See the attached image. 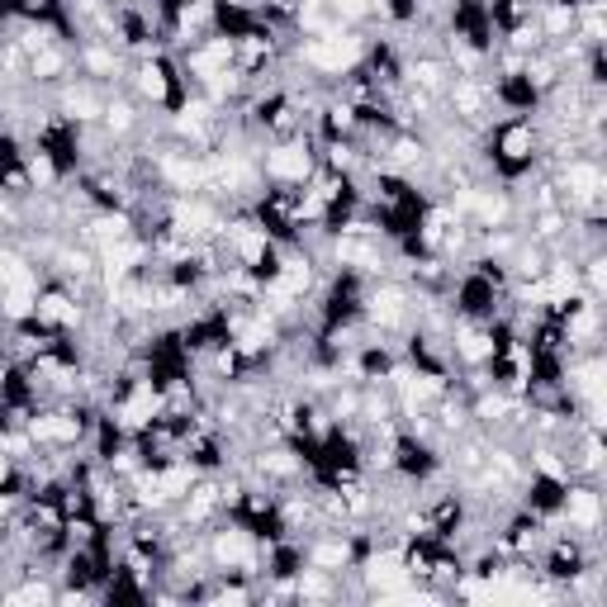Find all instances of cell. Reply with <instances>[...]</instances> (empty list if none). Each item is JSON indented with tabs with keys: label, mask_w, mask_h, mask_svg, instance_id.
Wrapping results in <instances>:
<instances>
[{
	"label": "cell",
	"mask_w": 607,
	"mask_h": 607,
	"mask_svg": "<svg viewBox=\"0 0 607 607\" xmlns=\"http://www.w3.org/2000/svg\"><path fill=\"white\" fill-rule=\"evenodd\" d=\"M214 560L223 564V570H252L257 555H252V541H247V532L238 527H228L214 536Z\"/></svg>",
	"instance_id": "obj_3"
},
{
	"label": "cell",
	"mask_w": 607,
	"mask_h": 607,
	"mask_svg": "<svg viewBox=\"0 0 607 607\" xmlns=\"http://www.w3.org/2000/svg\"><path fill=\"white\" fill-rule=\"evenodd\" d=\"M370 318L375 323H399L404 318V289H380V295H370Z\"/></svg>",
	"instance_id": "obj_13"
},
{
	"label": "cell",
	"mask_w": 607,
	"mask_h": 607,
	"mask_svg": "<svg viewBox=\"0 0 607 607\" xmlns=\"http://www.w3.org/2000/svg\"><path fill=\"white\" fill-rule=\"evenodd\" d=\"M29 436L34 442H53V446H72L81 436V423L67 413H48V417H34L29 423Z\"/></svg>",
	"instance_id": "obj_4"
},
{
	"label": "cell",
	"mask_w": 607,
	"mask_h": 607,
	"mask_svg": "<svg viewBox=\"0 0 607 607\" xmlns=\"http://www.w3.org/2000/svg\"><path fill=\"white\" fill-rule=\"evenodd\" d=\"M157 413H162V394H157L152 385H138V389L129 394V404L119 408V423H123V427H148Z\"/></svg>",
	"instance_id": "obj_5"
},
{
	"label": "cell",
	"mask_w": 607,
	"mask_h": 607,
	"mask_svg": "<svg viewBox=\"0 0 607 607\" xmlns=\"http://www.w3.org/2000/svg\"><path fill=\"white\" fill-rule=\"evenodd\" d=\"M261 470H276V475H295L299 465L289 460V451H270V455H261Z\"/></svg>",
	"instance_id": "obj_22"
},
{
	"label": "cell",
	"mask_w": 607,
	"mask_h": 607,
	"mask_svg": "<svg viewBox=\"0 0 607 607\" xmlns=\"http://www.w3.org/2000/svg\"><path fill=\"white\" fill-rule=\"evenodd\" d=\"M10 475V455H5V446H0V479Z\"/></svg>",
	"instance_id": "obj_27"
},
{
	"label": "cell",
	"mask_w": 607,
	"mask_h": 607,
	"mask_svg": "<svg viewBox=\"0 0 607 607\" xmlns=\"http://www.w3.org/2000/svg\"><path fill=\"white\" fill-rule=\"evenodd\" d=\"M442 76H446L442 62H413V81H417V86H442Z\"/></svg>",
	"instance_id": "obj_21"
},
{
	"label": "cell",
	"mask_w": 607,
	"mask_h": 607,
	"mask_svg": "<svg viewBox=\"0 0 607 607\" xmlns=\"http://www.w3.org/2000/svg\"><path fill=\"white\" fill-rule=\"evenodd\" d=\"M29 181H34V185H53V181H57V166L48 162V152H34V157H29Z\"/></svg>",
	"instance_id": "obj_20"
},
{
	"label": "cell",
	"mask_w": 607,
	"mask_h": 607,
	"mask_svg": "<svg viewBox=\"0 0 607 607\" xmlns=\"http://www.w3.org/2000/svg\"><path fill=\"white\" fill-rule=\"evenodd\" d=\"M104 119H110V129H129V123H133V110H129V104H110V110H104Z\"/></svg>",
	"instance_id": "obj_25"
},
{
	"label": "cell",
	"mask_w": 607,
	"mask_h": 607,
	"mask_svg": "<svg viewBox=\"0 0 607 607\" xmlns=\"http://www.w3.org/2000/svg\"><path fill=\"white\" fill-rule=\"evenodd\" d=\"M228 238H233V252L247 261V266H257V261H266V228H257V223H233L228 228Z\"/></svg>",
	"instance_id": "obj_7"
},
{
	"label": "cell",
	"mask_w": 607,
	"mask_h": 607,
	"mask_svg": "<svg viewBox=\"0 0 607 607\" xmlns=\"http://www.w3.org/2000/svg\"><path fill=\"white\" fill-rule=\"evenodd\" d=\"M564 513H570V522H579V527H598V494L593 489H570V498H564Z\"/></svg>",
	"instance_id": "obj_11"
},
{
	"label": "cell",
	"mask_w": 607,
	"mask_h": 607,
	"mask_svg": "<svg viewBox=\"0 0 607 607\" xmlns=\"http://www.w3.org/2000/svg\"><path fill=\"white\" fill-rule=\"evenodd\" d=\"M304 62L308 67H318V72H347L361 62V38H351V34H323V38H313V44L304 48Z\"/></svg>",
	"instance_id": "obj_1"
},
{
	"label": "cell",
	"mask_w": 607,
	"mask_h": 607,
	"mask_svg": "<svg viewBox=\"0 0 607 607\" xmlns=\"http://www.w3.org/2000/svg\"><path fill=\"white\" fill-rule=\"evenodd\" d=\"M191 485H195V470H191V465H171V470L157 475L162 498H185V494H191Z\"/></svg>",
	"instance_id": "obj_14"
},
{
	"label": "cell",
	"mask_w": 607,
	"mask_h": 607,
	"mask_svg": "<svg viewBox=\"0 0 607 607\" xmlns=\"http://www.w3.org/2000/svg\"><path fill=\"white\" fill-rule=\"evenodd\" d=\"M138 91L148 100H166V72L157 67V62H148V67L138 72Z\"/></svg>",
	"instance_id": "obj_17"
},
{
	"label": "cell",
	"mask_w": 607,
	"mask_h": 607,
	"mask_svg": "<svg viewBox=\"0 0 607 607\" xmlns=\"http://www.w3.org/2000/svg\"><path fill=\"white\" fill-rule=\"evenodd\" d=\"M451 100H455V110L465 114V119H475L479 110H485V95H479V91L470 86V81H460V86L451 91Z\"/></svg>",
	"instance_id": "obj_18"
},
{
	"label": "cell",
	"mask_w": 607,
	"mask_h": 607,
	"mask_svg": "<svg viewBox=\"0 0 607 607\" xmlns=\"http://www.w3.org/2000/svg\"><path fill=\"white\" fill-rule=\"evenodd\" d=\"M574 24V15H570V5H551L546 10V29L551 34H564V29H570Z\"/></svg>",
	"instance_id": "obj_23"
},
{
	"label": "cell",
	"mask_w": 607,
	"mask_h": 607,
	"mask_svg": "<svg viewBox=\"0 0 607 607\" xmlns=\"http://www.w3.org/2000/svg\"><path fill=\"white\" fill-rule=\"evenodd\" d=\"M313 171V157L304 142H285V148L276 152H266V176H276V181H289V185H304Z\"/></svg>",
	"instance_id": "obj_2"
},
{
	"label": "cell",
	"mask_w": 607,
	"mask_h": 607,
	"mask_svg": "<svg viewBox=\"0 0 607 607\" xmlns=\"http://www.w3.org/2000/svg\"><path fill=\"white\" fill-rule=\"evenodd\" d=\"M86 62H91L95 72H114V57H110V53H100V48H95V53H91Z\"/></svg>",
	"instance_id": "obj_26"
},
{
	"label": "cell",
	"mask_w": 607,
	"mask_h": 607,
	"mask_svg": "<svg viewBox=\"0 0 607 607\" xmlns=\"http://www.w3.org/2000/svg\"><path fill=\"white\" fill-rule=\"evenodd\" d=\"M57 72H62V57L57 53H48V48L34 53V76H57Z\"/></svg>",
	"instance_id": "obj_24"
},
{
	"label": "cell",
	"mask_w": 607,
	"mask_h": 607,
	"mask_svg": "<svg viewBox=\"0 0 607 607\" xmlns=\"http://www.w3.org/2000/svg\"><path fill=\"white\" fill-rule=\"evenodd\" d=\"M564 185H570V195L574 200H598V191H602V171L593 162H574L570 171H564Z\"/></svg>",
	"instance_id": "obj_9"
},
{
	"label": "cell",
	"mask_w": 607,
	"mask_h": 607,
	"mask_svg": "<svg viewBox=\"0 0 607 607\" xmlns=\"http://www.w3.org/2000/svg\"><path fill=\"white\" fill-rule=\"evenodd\" d=\"M233 67V38H214L209 48H200L195 57H191V72L200 76V81H214L219 72H228Z\"/></svg>",
	"instance_id": "obj_6"
},
{
	"label": "cell",
	"mask_w": 607,
	"mask_h": 607,
	"mask_svg": "<svg viewBox=\"0 0 607 607\" xmlns=\"http://www.w3.org/2000/svg\"><path fill=\"white\" fill-rule=\"evenodd\" d=\"M366 579H370L380 593H389V589H399V583L408 579V564L394 555V551H385V555H375V560L366 564Z\"/></svg>",
	"instance_id": "obj_8"
},
{
	"label": "cell",
	"mask_w": 607,
	"mask_h": 607,
	"mask_svg": "<svg viewBox=\"0 0 607 607\" xmlns=\"http://www.w3.org/2000/svg\"><path fill=\"white\" fill-rule=\"evenodd\" d=\"M67 110H72V119H95L100 114V100L91 91H72L67 95Z\"/></svg>",
	"instance_id": "obj_19"
},
{
	"label": "cell",
	"mask_w": 607,
	"mask_h": 607,
	"mask_svg": "<svg viewBox=\"0 0 607 607\" xmlns=\"http://www.w3.org/2000/svg\"><path fill=\"white\" fill-rule=\"evenodd\" d=\"M318 570H342V564L351 560V546L347 541H323V546H313V555H308Z\"/></svg>",
	"instance_id": "obj_15"
},
{
	"label": "cell",
	"mask_w": 607,
	"mask_h": 607,
	"mask_svg": "<svg viewBox=\"0 0 607 607\" xmlns=\"http://www.w3.org/2000/svg\"><path fill=\"white\" fill-rule=\"evenodd\" d=\"M34 318H38V323H76L81 308H76L67 295H57V289H53V295L34 299Z\"/></svg>",
	"instance_id": "obj_10"
},
{
	"label": "cell",
	"mask_w": 607,
	"mask_h": 607,
	"mask_svg": "<svg viewBox=\"0 0 607 607\" xmlns=\"http://www.w3.org/2000/svg\"><path fill=\"white\" fill-rule=\"evenodd\" d=\"M460 356H465V361H489V356H494V338H489V332H460Z\"/></svg>",
	"instance_id": "obj_16"
},
{
	"label": "cell",
	"mask_w": 607,
	"mask_h": 607,
	"mask_svg": "<svg viewBox=\"0 0 607 607\" xmlns=\"http://www.w3.org/2000/svg\"><path fill=\"white\" fill-rule=\"evenodd\" d=\"M532 148H536V138H532V129L527 123H513V129L498 138V152H504L508 162H527L532 157Z\"/></svg>",
	"instance_id": "obj_12"
}]
</instances>
